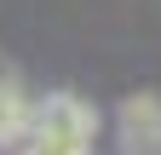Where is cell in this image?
Masks as SVG:
<instances>
[{
    "label": "cell",
    "instance_id": "obj_3",
    "mask_svg": "<svg viewBox=\"0 0 161 155\" xmlns=\"http://www.w3.org/2000/svg\"><path fill=\"white\" fill-rule=\"evenodd\" d=\"M29 121H35V104L23 98L17 75L0 63V144H17V138H29Z\"/></svg>",
    "mask_w": 161,
    "mask_h": 155
},
{
    "label": "cell",
    "instance_id": "obj_1",
    "mask_svg": "<svg viewBox=\"0 0 161 155\" xmlns=\"http://www.w3.org/2000/svg\"><path fill=\"white\" fill-rule=\"evenodd\" d=\"M98 138V115L75 98V92H52L46 104H35V121H29V144L40 149H64V155H86Z\"/></svg>",
    "mask_w": 161,
    "mask_h": 155
},
{
    "label": "cell",
    "instance_id": "obj_2",
    "mask_svg": "<svg viewBox=\"0 0 161 155\" xmlns=\"http://www.w3.org/2000/svg\"><path fill=\"white\" fill-rule=\"evenodd\" d=\"M121 149L127 155H161V98L138 92L121 104Z\"/></svg>",
    "mask_w": 161,
    "mask_h": 155
}]
</instances>
